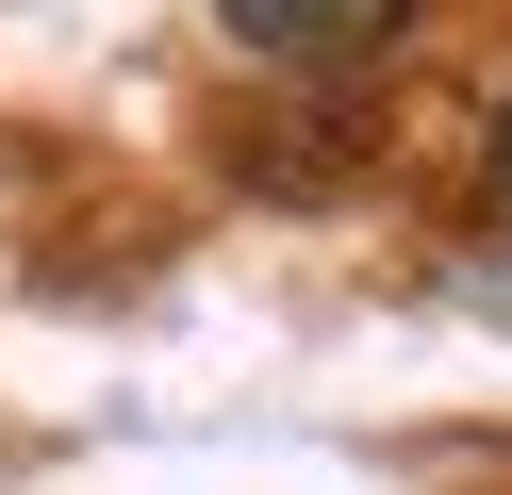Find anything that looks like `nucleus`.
I'll return each instance as SVG.
<instances>
[{"label": "nucleus", "mask_w": 512, "mask_h": 495, "mask_svg": "<svg viewBox=\"0 0 512 495\" xmlns=\"http://www.w3.org/2000/svg\"><path fill=\"white\" fill-rule=\"evenodd\" d=\"M496 198H512V116H496Z\"/></svg>", "instance_id": "nucleus-3"}, {"label": "nucleus", "mask_w": 512, "mask_h": 495, "mask_svg": "<svg viewBox=\"0 0 512 495\" xmlns=\"http://www.w3.org/2000/svg\"><path fill=\"white\" fill-rule=\"evenodd\" d=\"M215 17H232L265 66H364V50H397L413 0H215Z\"/></svg>", "instance_id": "nucleus-1"}, {"label": "nucleus", "mask_w": 512, "mask_h": 495, "mask_svg": "<svg viewBox=\"0 0 512 495\" xmlns=\"http://www.w3.org/2000/svg\"><path fill=\"white\" fill-rule=\"evenodd\" d=\"M479 314H512V264H496V281H479Z\"/></svg>", "instance_id": "nucleus-2"}]
</instances>
